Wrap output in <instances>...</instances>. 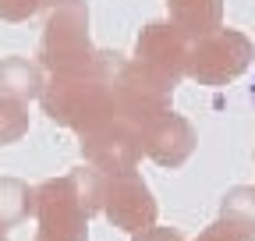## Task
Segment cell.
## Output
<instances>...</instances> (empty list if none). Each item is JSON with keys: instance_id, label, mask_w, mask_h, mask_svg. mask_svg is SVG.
<instances>
[{"instance_id": "2", "label": "cell", "mask_w": 255, "mask_h": 241, "mask_svg": "<svg viewBox=\"0 0 255 241\" xmlns=\"http://www.w3.org/2000/svg\"><path fill=\"white\" fill-rule=\"evenodd\" d=\"M39 68L36 64H28V60L21 57H11L0 64V93H11V96H32V93H39Z\"/></svg>"}, {"instance_id": "5", "label": "cell", "mask_w": 255, "mask_h": 241, "mask_svg": "<svg viewBox=\"0 0 255 241\" xmlns=\"http://www.w3.org/2000/svg\"><path fill=\"white\" fill-rule=\"evenodd\" d=\"M252 96H255V85H252Z\"/></svg>"}, {"instance_id": "1", "label": "cell", "mask_w": 255, "mask_h": 241, "mask_svg": "<svg viewBox=\"0 0 255 241\" xmlns=\"http://www.w3.org/2000/svg\"><path fill=\"white\" fill-rule=\"evenodd\" d=\"M43 60L60 75L82 71V68L92 64L89 39H85V7H82V0H53L46 36H43Z\"/></svg>"}, {"instance_id": "4", "label": "cell", "mask_w": 255, "mask_h": 241, "mask_svg": "<svg viewBox=\"0 0 255 241\" xmlns=\"http://www.w3.org/2000/svg\"><path fill=\"white\" fill-rule=\"evenodd\" d=\"M43 0H0V18L4 21H25L28 14L39 11Z\"/></svg>"}, {"instance_id": "3", "label": "cell", "mask_w": 255, "mask_h": 241, "mask_svg": "<svg viewBox=\"0 0 255 241\" xmlns=\"http://www.w3.org/2000/svg\"><path fill=\"white\" fill-rule=\"evenodd\" d=\"M21 128H25V114H21V107H14L11 100H0V142L14 138Z\"/></svg>"}]
</instances>
